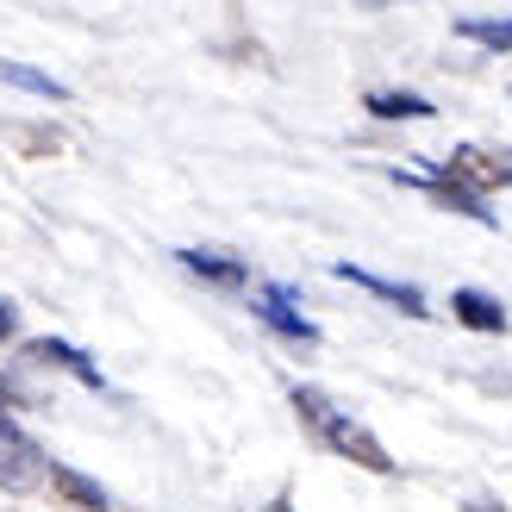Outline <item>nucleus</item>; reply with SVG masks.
<instances>
[{"label":"nucleus","instance_id":"f257e3e1","mask_svg":"<svg viewBox=\"0 0 512 512\" xmlns=\"http://www.w3.org/2000/svg\"><path fill=\"white\" fill-rule=\"evenodd\" d=\"M294 400V413L313 425V438L331 450V456H344V463H356V469H369V475H394V456L381 450V438L363 425V419H350L331 394H319V388H294L288 394Z\"/></svg>","mask_w":512,"mask_h":512},{"label":"nucleus","instance_id":"f03ea898","mask_svg":"<svg viewBox=\"0 0 512 512\" xmlns=\"http://www.w3.org/2000/svg\"><path fill=\"white\" fill-rule=\"evenodd\" d=\"M44 475H57V469H50V456L38 450V438H25V431L0 413V488L32 494V488H44Z\"/></svg>","mask_w":512,"mask_h":512},{"label":"nucleus","instance_id":"7ed1b4c3","mask_svg":"<svg viewBox=\"0 0 512 512\" xmlns=\"http://www.w3.org/2000/svg\"><path fill=\"white\" fill-rule=\"evenodd\" d=\"M250 313L263 319L275 338H288V344H300V350H313V344H319V325L300 313L294 288H281V281H269V288H256V294H250Z\"/></svg>","mask_w":512,"mask_h":512},{"label":"nucleus","instance_id":"20e7f679","mask_svg":"<svg viewBox=\"0 0 512 512\" xmlns=\"http://www.w3.org/2000/svg\"><path fill=\"white\" fill-rule=\"evenodd\" d=\"M438 175H444V182H456V188H469L475 200H481V194H494V188H512V163L488 157V150H475V144L450 150Z\"/></svg>","mask_w":512,"mask_h":512},{"label":"nucleus","instance_id":"39448f33","mask_svg":"<svg viewBox=\"0 0 512 512\" xmlns=\"http://www.w3.org/2000/svg\"><path fill=\"white\" fill-rule=\"evenodd\" d=\"M331 275H338V281H356V288H369L375 300H388V306H400L406 319H425V313H431V306H425V294H419V288H406V281H388V275H369V269H356V263H338V269H331Z\"/></svg>","mask_w":512,"mask_h":512},{"label":"nucleus","instance_id":"423d86ee","mask_svg":"<svg viewBox=\"0 0 512 512\" xmlns=\"http://www.w3.org/2000/svg\"><path fill=\"white\" fill-rule=\"evenodd\" d=\"M182 269L200 275V281H213V288H244L250 269L238 263V256H225V250H182Z\"/></svg>","mask_w":512,"mask_h":512},{"label":"nucleus","instance_id":"0eeeda50","mask_svg":"<svg viewBox=\"0 0 512 512\" xmlns=\"http://www.w3.org/2000/svg\"><path fill=\"white\" fill-rule=\"evenodd\" d=\"M450 313L463 319L469 331H506V306L494 294H481V288H456L450 294Z\"/></svg>","mask_w":512,"mask_h":512},{"label":"nucleus","instance_id":"6e6552de","mask_svg":"<svg viewBox=\"0 0 512 512\" xmlns=\"http://www.w3.org/2000/svg\"><path fill=\"white\" fill-rule=\"evenodd\" d=\"M32 356H38V363H57L63 375L82 381V388H107V381H100V369H94L75 344H63V338H38V344H32Z\"/></svg>","mask_w":512,"mask_h":512},{"label":"nucleus","instance_id":"1a4fd4ad","mask_svg":"<svg viewBox=\"0 0 512 512\" xmlns=\"http://www.w3.org/2000/svg\"><path fill=\"white\" fill-rule=\"evenodd\" d=\"M369 113L375 119H431L438 107H431L425 94H400V88H375L369 94Z\"/></svg>","mask_w":512,"mask_h":512},{"label":"nucleus","instance_id":"9d476101","mask_svg":"<svg viewBox=\"0 0 512 512\" xmlns=\"http://www.w3.org/2000/svg\"><path fill=\"white\" fill-rule=\"evenodd\" d=\"M57 494H63L69 506H82V512H107V506H113V500H107V488H100V481L75 475V469H57Z\"/></svg>","mask_w":512,"mask_h":512},{"label":"nucleus","instance_id":"9b49d317","mask_svg":"<svg viewBox=\"0 0 512 512\" xmlns=\"http://www.w3.org/2000/svg\"><path fill=\"white\" fill-rule=\"evenodd\" d=\"M0 82H13V88H32V94H44V100H69V88H63V82H50V75L25 69V63H0Z\"/></svg>","mask_w":512,"mask_h":512},{"label":"nucleus","instance_id":"f8f14e48","mask_svg":"<svg viewBox=\"0 0 512 512\" xmlns=\"http://www.w3.org/2000/svg\"><path fill=\"white\" fill-rule=\"evenodd\" d=\"M463 38L481 50H512V19H463Z\"/></svg>","mask_w":512,"mask_h":512},{"label":"nucleus","instance_id":"ddd939ff","mask_svg":"<svg viewBox=\"0 0 512 512\" xmlns=\"http://www.w3.org/2000/svg\"><path fill=\"white\" fill-rule=\"evenodd\" d=\"M13 331H19V313H13V300H0V344H7Z\"/></svg>","mask_w":512,"mask_h":512},{"label":"nucleus","instance_id":"4468645a","mask_svg":"<svg viewBox=\"0 0 512 512\" xmlns=\"http://www.w3.org/2000/svg\"><path fill=\"white\" fill-rule=\"evenodd\" d=\"M269 512H294V506H288V494H281V500H269Z\"/></svg>","mask_w":512,"mask_h":512},{"label":"nucleus","instance_id":"2eb2a0df","mask_svg":"<svg viewBox=\"0 0 512 512\" xmlns=\"http://www.w3.org/2000/svg\"><path fill=\"white\" fill-rule=\"evenodd\" d=\"M7 400H13V394H7V381H0V406H7Z\"/></svg>","mask_w":512,"mask_h":512}]
</instances>
